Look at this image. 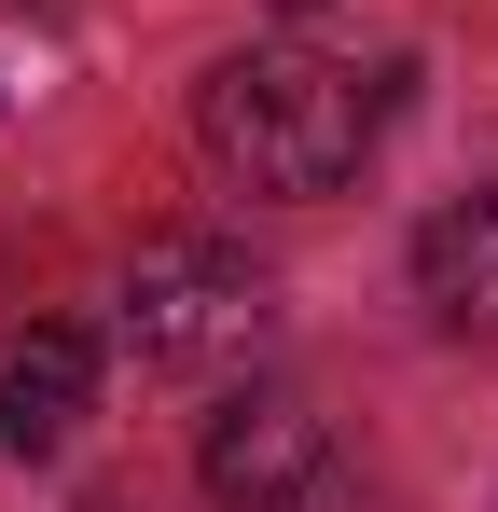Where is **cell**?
Wrapping results in <instances>:
<instances>
[{"label": "cell", "mask_w": 498, "mask_h": 512, "mask_svg": "<svg viewBox=\"0 0 498 512\" xmlns=\"http://www.w3.org/2000/svg\"><path fill=\"white\" fill-rule=\"evenodd\" d=\"M374 125H388V84H360L319 42H249V56H222L194 84V153L236 194H277V208L346 194L360 153H374Z\"/></svg>", "instance_id": "cell-1"}, {"label": "cell", "mask_w": 498, "mask_h": 512, "mask_svg": "<svg viewBox=\"0 0 498 512\" xmlns=\"http://www.w3.org/2000/svg\"><path fill=\"white\" fill-rule=\"evenodd\" d=\"M263 333H277V277L236 236H153L125 263V346L153 374H236Z\"/></svg>", "instance_id": "cell-2"}, {"label": "cell", "mask_w": 498, "mask_h": 512, "mask_svg": "<svg viewBox=\"0 0 498 512\" xmlns=\"http://www.w3.org/2000/svg\"><path fill=\"white\" fill-rule=\"evenodd\" d=\"M208 499L222 512H346V471H332V429L305 402H222L208 416Z\"/></svg>", "instance_id": "cell-3"}, {"label": "cell", "mask_w": 498, "mask_h": 512, "mask_svg": "<svg viewBox=\"0 0 498 512\" xmlns=\"http://www.w3.org/2000/svg\"><path fill=\"white\" fill-rule=\"evenodd\" d=\"M415 291H429L443 333H498V180L443 194V208L415 222Z\"/></svg>", "instance_id": "cell-4"}, {"label": "cell", "mask_w": 498, "mask_h": 512, "mask_svg": "<svg viewBox=\"0 0 498 512\" xmlns=\"http://www.w3.org/2000/svg\"><path fill=\"white\" fill-rule=\"evenodd\" d=\"M83 416H97V346L56 319V333H28L0 360V457H56Z\"/></svg>", "instance_id": "cell-5"}, {"label": "cell", "mask_w": 498, "mask_h": 512, "mask_svg": "<svg viewBox=\"0 0 498 512\" xmlns=\"http://www.w3.org/2000/svg\"><path fill=\"white\" fill-rule=\"evenodd\" d=\"M277 14H319V0H277Z\"/></svg>", "instance_id": "cell-6"}]
</instances>
